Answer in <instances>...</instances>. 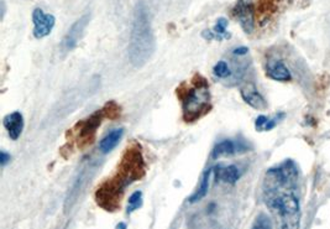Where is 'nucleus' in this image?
<instances>
[{"instance_id": "nucleus-15", "label": "nucleus", "mask_w": 330, "mask_h": 229, "mask_svg": "<svg viewBox=\"0 0 330 229\" xmlns=\"http://www.w3.org/2000/svg\"><path fill=\"white\" fill-rule=\"evenodd\" d=\"M228 20L225 18H219L214 25V33H215L216 40H223V38H230V34L227 33Z\"/></svg>"}, {"instance_id": "nucleus-6", "label": "nucleus", "mask_w": 330, "mask_h": 229, "mask_svg": "<svg viewBox=\"0 0 330 229\" xmlns=\"http://www.w3.org/2000/svg\"><path fill=\"white\" fill-rule=\"evenodd\" d=\"M33 36L36 38H44L49 36L55 28L56 19L53 15L45 14L44 10L36 8L33 11Z\"/></svg>"}, {"instance_id": "nucleus-22", "label": "nucleus", "mask_w": 330, "mask_h": 229, "mask_svg": "<svg viewBox=\"0 0 330 229\" xmlns=\"http://www.w3.org/2000/svg\"><path fill=\"white\" fill-rule=\"evenodd\" d=\"M115 229H126V224L124 223V222H120V223L116 224Z\"/></svg>"}, {"instance_id": "nucleus-1", "label": "nucleus", "mask_w": 330, "mask_h": 229, "mask_svg": "<svg viewBox=\"0 0 330 229\" xmlns=\"http://www.w3.org/2000/svg\"><path fill=\"white\" fill-rule=\"evenodd\" d=\"M299 171L293 161L287 160L271 167L262 183V197L272 213L277 229H299L300 202L298 197Z\"/></svg>"}, {"instance_id": "nucleus-16", "label": "nucleus", "mask_w": 330, "mask_h": 229, "mask_svg": "<svg viewBox=\"0 0 330 229\" xmlns=\"http://www.w3.org/2000/svg\"><path fill=\"white\" fill-rule=\"evenodd\" d=\"M142 206V192L141 191H135L134 194L129 197V205L126 213L131 214L132 212H135L136 210H139Z\"/></svg>"}, {"instance_id": "nucleus-8", "label": "nucleus", "mask_w": 330, "mask_h": 229, "mask_svg": "<svg viewBox=\"0 0 330 229\" xmlns=\"http://www.w3.org/2000/svg\"><path fill=\"white\" fill-rule=\"evenodd\" d=\"M4 126L8 130L9 137L13 140H17L24 130V118L20 112H14L4 118Z\"/></svg>"}, {"instance_id": "nucleus-7", "label": "nucleus", "mask_w": 330, "mask_h": 229, "mask_svg": "<svg viewBox=\"0 0 330 229\" xmlns=\"http://www.w3.org/2000/svg\"><path fill=\"white\" fill-rule=\"evenodd\" d=\"M232 15L246 34H252L255 29V17L251 4L246 3L245 0H239L232 9Z\"/></svg>"}, {"instance_id": "nucleus-4", "label": "nucleus", "mask_w": 330, "mask_h": 229, "mask_svg": "<svg viewBox=\"0 0 330 229\" xmlns=\"http://www.w3.org/2000/svg\"><path fill=\"white\" fill-rule=\"evenodd\" d=\"M178 98L182 101L183 119L187 123H193L200 117L209 113L210 104L209 83L204 77L196 74L192 79V85H182L177 89Z\"/></svg>"}, {"instance_id": "nucleus-18", "label": "nucleus", "mask_w": 330, "mask_h": 229, "mask_svg": "<svg viewBox=\"0 0 330 229\" xmlns=\"http://www.w3.org/2000/svg\"><path fill=\"white\" fill-rule=\"evenodd\" d=\"M213 73L215 74L219 78H227V77L231 76V70L228 66V63L225 61H219L213 69Z\"/></svg>"}, {"instance_id": "nucleus-3", "label": "nucleus", "mask_w": 330, "mask_h": 229, "mask_svg": "<svg viewBox=\"0 0 330 229\" xmlns=\"http://www.w3.org/2000/svg\"><path fill=\"white\" fill-rule=\"evenodd\" d=\"M156 49L155 35L151 26L150 11L145 1H137L132 15L130 41H129V60L135 67H142L152 57Z\"/></svg>"}, {"instance_id": "nucleus-17", "label": "nucleus", "mask_w": 330, "mask_h": 229, "mask_svg": "<svg viewBox=\"0 0 330 229\" xmlns=\"http://www.w3.org/2000/svg\"><path fill=\"white\" fill-rule=\"evenodd\" d=\"M251 229H273L272 228V221L265 213H260L254 221Z\"/></svg>"}, {"instance_id": "nucleus-14", "label": "nucleus", "mask_w": 330, "mask_h": 229, "mask_svg": "<svg viewBox=\"0 0 330 229\" xmlns=\"http://www.w3.org/2000/svg\"><path fill=\"white\" fill-rule=\"evenodd\" d=\"M236 153V145L231 140H223L215 145L213 149V159H219L221 156H231Z\"/></svg>"}, {"instance_id": "nucleus-2", "label": "nucleus", "mask_w": 330, "mask_h": 229, "mask_svg": "<svg viewBox=\"0 0 330 229\" xmlns=\"http://www.w3.org/2000/svg\"><path fill=\"white\" fill-rule=\"evenodd\" d=\"M145 172V161L140 146L132 145L124 154L116 174L97 190L96 201L98 206L109 212L117 210L125 188L135 181L141 180Z\"/></svg>"}, {"instance_id": "nucleus-21", "label": "nucleus", "mask_w": 330, "mask_h": 229, "mask_svg": "<svg viewBox=\"0 0 330 229\" xmlns=\"http://www.w3.org/2000/svg\"><path fill=\"white\" fill-rule=\"evenodd\" d=\"M10 160L11 158L8 153H5V151L0 153V164H1V166H6L8 162H10Z\"/></svg>"}, {"instance_id": "nucleus-10", "label": "nucleus", "mask_w": 330, "mask_h": 229, "mask_svg": "<svg viewBox=\"0 0 330 229\" xmlns=\"http://www.w3.org/2000/svg\"><path fill=\"white\" fill-rule=\"evenodd\" d=\"M266 73H267L270 78L279 81V82H287V81H291V78H292L291 72H289L287 66L282 61H272L271 63H268Z\"/></svg>"}, {"instance_id": "nucleus-13", "label": "nucleus", "mask_w": 330, "mask_h": 229, "mask_svg": "<svg viewBox=\"0 0 330 229\" xmlns=\"http://www.w3.org/2000/svg\"><path fill=\"white\" fill-rule=\"evenodd\" d=\"M212 172H213V169H209L204 172L203 175L202 181H200L199 188L189 197V203H197L199 202L200 199L204 198L208 194V190H209V181H210V176H212Z\"/></svg>"}, {"instance_id": "nucleus-5", "label": "nucleus", "mask_w": 330, "mask_h": 229, "mask_svg": "<svg viewBox=\"0 0 330 229\" xmlns=\"http://www.w3.org/2000/svg\"><path fill=\"white\" fill-rule=\"evenodd\" d=\"M90 21V14H84L79 18L71 28L68 29L67 34L65 35V38L62 41V49H65L66 51H72L73 49H76V46L78 45V41L82 37L83 33H84L87 25Z\"/></svg>"}, {"instance_id": "nucleus-9", "label": "nucleus", "mask_w": 330, "mask_h": 229, "mask_svg": "<svg viewBox=\"0 0 330 229\" xmlns=\"http://www.w3.org/2000/svg\"><path fill=\"white\" fill-rule=\"evenodd\" d=\"M214 171H215V181H221L229 185H235L240 178V170L235 165H228V166L219 165L214 169Z\"/></svg>"}, {"instance_id": "nucleus-12", "label": "nucleus", "mask_w": 330, "mask_h": 229, "mask_svg": "<svg viewBox=\"0 0 330 229\" xmlns=\"http://www.w3.org/2000/svg\"><path fill=\"white\" fill-rule=\"evenodd\" d=\"M124 135V129L119 128L115 129V130L110 131L108 135L103 138L99 142V150L103 154H109L110 151H113L116 147V145L120 142L121 138Z\"/></svg>"}, {"instance_id": "nucleus-20", "label": "nucleus", "mask_w": 330, "mask_h": 229, "mask_svg": "<svg viewBox=\"0 0 330 229\" xmlns=\"http://www.w3.org/2000/svg\"><path fill=\"white\" fill-rule=\"evenodd\" d=\"M248 52V47L246 46H239L236 49L232 50V55L235 56H245Z\"/></svg>"}, {"instance_id": "nucleus-19", "label": "nucleus", "mask_w": 330, "mask_h": 229, "mask_svg": "<svg viewBox=\"0 0 330 229\" xmlns=\"http://www.w3.org/2000/svg\"><path fill=\"white\" fill-rule=\"evenodd\" d=\"M268 122V118L266 115H259L255 122V125H256V130L257 131H264V128H265L266 123Z\"/></svg>"}, {"instance_id": "nucleus-11", "label": "nucleus", "mask_w": 330, "mask_h": 229, "mask_svg": "<svg viewBox=\"0 0 330 229\" xmlns=\"http://www.w3.org/2000/svg\"><path fill=\"white\" fill-rule=\"evenodd\" d=\"M240 92L244 102H245L246 104H248L251 108H254V109L264 110L267 108V103H266L265 98H264L255 88L252 87L243 88Z\"/></svg>"}]
</instances>
